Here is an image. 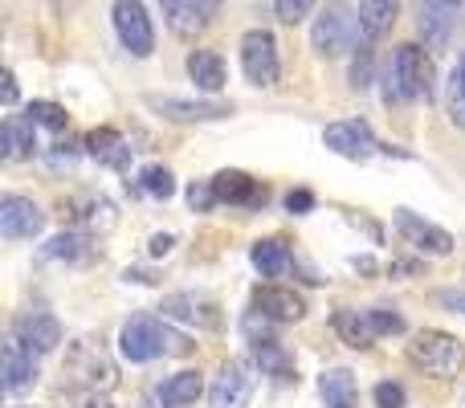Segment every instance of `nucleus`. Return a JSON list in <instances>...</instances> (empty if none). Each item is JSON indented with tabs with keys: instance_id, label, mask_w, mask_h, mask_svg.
Returning a JSON list of instances; mask_svg holds the SVG:
<instances>
[{
	"instance_id": "473e14b6",
	"label": "nucleus",
	"mask_w": 465,
	"mask_h": 408,
	"mask_svg": "<svg viewBox=\"0 0 465 408\" xmlns=\"http://www.w3.org/2000/svg\"><path fill=\"white\" fill-rule=\"evenodd\" d=\"M188 204H193L196 213H204V208L217 204V193H213V180H209V184H193V188H188Z\"/></svg>"
},
{
	"instance_id": "39448f33",
	"label": "nucleus",
	"mask_w": 465,
	"mask_h": 408,
	"mask_svg": "<svg viewBox=\"0 0 465 408\" xmlns=\"http://www.w3.org/2000/svg\"><path fill=\"white\" fill-rule=\"evenodd\" d=\"M241 70L262 90H270L278 82V41H273L270 29H249L241 37Z\"/></svg>"
},
{
	"instance_id": "0eeeda50",
	"label": "nucleus",
	"mask_w": 465,
	"mask_h": 408,
	"mask_svg": "<svg viewBox=\"0 0 465 408\" xmlns=\"http://www.w3.org/2000/svg\"><path fill=\"white\" fill-rule=\"evenodd\" d=\"M392 221H396V229H401V237L409 241L412 249H420V254H433V257L453 254V237L441 229V224L425 221V216L409 213V208H396Z\"/></svg>"
},
{
	"instance_id": "bb28decb",
	"label": "nucleus",
	"mask_w": 465,
	"mask_h": 408,
	"mask_svg": "<svg viewBox=\"0 0 465 408\" xmlns=\"http://www.w3.org/2000/svg\"><path fill=\"white\" fill-rule=\"evenodd\" d=\"M139 184H143V193L155 196V201H168V196L176 193V176H172L163 164H147V168L139 172Z\"/></svg>"
},
{
	"instance_id": "6e6552de",
	"label": "nucleus",
	"mask_w": 465,
	"mask_h": 408,
	"mask_svg": "<svg viewBox=\"0 0 465 408\" xmlns=\"http://www.w3.org/2000/svg\"><path fill=\"white\" fill-rule=\"evenodd\" d=\"M322 144L335 155H343V160H371V152H376V135H371V127L363 119L331 123V127L322 131Z\"/></svg>"
},
{
	"instance_id": "72a5a7b5",
	"label": "nucleus",
	"mask_w": 465,
	"mask_h": 408,
	"mask_svg": "<svg viewBox=\"0 0 465 408\" xmlns=\"http://www.w3.org/2000/svg\"><path fill=\"white\" fill-rule=\"evenodd\" d=\"M437 306L453 314H465V290H437Z\"/></svg>"
},
{
	"instance_id": "423d86ee",
	"label": "nucleus",
	"mask_w": 465,
	"mask_h": 408,
	"mask_svg": "<svg viewBox=\"0 0 465 408\" xmlns=\"http://www.w3.org/2000/svg\"><path fill=\"white\" fill-rule=\"evenodd\" d=\"M355 29H360V16H351L343 5H327L319 13V21H314L311 41H314V49H319L322 57H339L347 45H351Z\"/></svg>"
},
{
	"instance_id": "4c0bfd02",
	"label": "nucleus",
	"mask_w": 465,
	"mask_h": 408,
	"mask_svg": "<svg viewBox=\"0 0 465 408\" xmlns=\"http://www.w3.org/2000/svg\"><path fill=\"white\" fill-rule=\"evenodd\" d=\"M5 103L8 106L16 103V78H13V70H5Z\"/></svg>"
},
{
	"instance_id": "4468645a",
	"label": "nucleus",
	"mask_w": 465,
	"mask_h": 408,
	"mask_svg": "<svg viewBox=\"0 0 465 408\" xmlns=\"http://www.w3.org/2000/svg\"><path fill=\"white\" fill-rule=\"evenodd\" d=\"M253 314L257 319H270V323H298L306 314L302 294L286 286H257L253 290Z\"/></svg>"
},
{
	"instance_id": "f3484780",
	"label": "nucleus",
	"mask_w": 465,
	"mask_h": 408,
	"mask_svg": "<svg viewBox=\"0 0 465 408\" xmlns=\"http://www.w3.org/2000/svg\"><path fill=\"white\" fill-rule=\"evenodd\" d=\"M213 193H217V201H229V204H262L265 201V188H257V180L237 168L217 172V176H213Z\"/></svg>"
},
{
	"instance_id": "a878e982",
	"label": "nucleus",
	"mask_w": 465,
	"mask_h": 408,
	"mask_svg": "<svg viewBox=\"0 0 465 408\" xmlns=\"http://www.w3.org/2000/svg\"><path fill=\"white\" fill-rule=\"evenodd\" d=\"M253 355H257V363H262V372H270V376H278V380H298V376H294V360H290V355L282 352L273 339H257V343H253Z\"/></svg>"
},
{
	"instance_id": "2f4dec72",
	"label": "nucleus",
	"mask_w": 465,
	"mask_h": 408,
	"mask_svg": "<svg viewBox=\"0 0 465 408\" xmlns=\"http://www.w3.org/2000/svg\"><path fill=\"white\" fill-rule=\"evenodd\" d=\"M371 401H376L380 408H404V388L401 384H376L371 388Z\"/></svg>"
},
{
	"instance_id": "cd10ccee",
	"label": "nucleus",
	"mask_w": 465,
	"mask_h": 408,
	"mask_svg": "<svg viewBox=\"0 0 465 408\" xmlns=\"http://www.w3.org/2000/svg\"><path fill=\"white\" fill-rule=\"evenodd\" d=\"M90 144V155H98V160H106V164H127V147H123V139H119V131H94V135L86 139Z\"/></svg>"
},
{
	"instance_id": "ddd939ff",
	"label": "nucleus",
	"mask_w": 465,
	"mask_h": 408,
	"mask_svg": "<svg viewBox=\"0 0 465 408\" xmlns=\"http://www.w3.org/2000/svg\"><path fill=\"white\" fill-rule=\"evenodd\" d=\"M13 339L16 343H25L33 355H49L57 352V343H62V323L54 319V314H21V319L13 323Z\"/></svg>"
},
{
	"instance_id": "5701e85b",
	"label": "nucleus",
	"mask_w": 465,
	"mask_h": 408,
	"mask_svg": "<svg viewBox=\"0 0 465 408\" xmlns=\"http://www.w3.org/2000/svg\"><path fill=\"white\" fill-rule=\"evenodd\" d=\"M319 393H322V401H327V408H355L360 404V388H355V376L347 368L322 372Z\"/></svg>"
},
{
	"instance_id": "7ed1b4c3",
	"label": "nucleus",
	"mask_w": 465,
	"mask_h": 408,
	"mask_svg": "<svg viewBox=\"0 0 465 408\" xmlns=\"http://www.w3.org/2000/svg\"><path fill=\"white\" fill-rule=\"evenodd\" d=\"M388 103H412L429 90V57L420 45H401L388 62Z\"/></svg>"
},
{
	"instance_id": "ea45409f",
	"label": "nucleus",
	"mask_w": 465,
	"mask_h": 408,
	"mask_svg": "<svg viewBox=\"0 0 465 408\" xmlns=\"http://www.w3.org/2000/svg\"><path fill=\"white\" fill-rule=\"evenodd\" d=\"M90 408H114L111 401H90Z\"/></svg>"
},
{
	"instance_id": "c85d7f7f",
	"label": "nucleus",
	"mask_w": 465,
	"mask_h": 408,
	"mask_svg": "<svg viewBox=\"0 0 465 408\" xmlns=\"http://www.w3.org/2000/svg\"><path fill=\"white\" fill-rule=\"evenodd\" d=\"M86 254H90V245L82 233H57L45 245V257H65V262H82Z\"/></svg>"
},
{
	"instance_id": "9d476101",
	"label": "nucleus",
	"mask_w": 465,
	"mask_h": 408,
	"mask_svg": "<svg viewBox=\"0 0 465 408\" xmlns=\"http://www.w3.org/2000/svg\"><path fill=\"white\" fill-rule=\"evenodd\" d=\"M253 396V368L245 360H229L221 368V376L209 388V404L213 408H245Z\"/></svg>"
},
{
	"instance_id": "9b49d317",
	"label": "nucleus",
	"mask_w": 465,
	"mask_h": 408,
	"mask_svg": "<svg viewBox=\"0 0 465 408\" xmlns=\"http://www.w3.org/2000/svg\"><path fill=\"white\" fill-rule=\"evenodd\" d=\"M45 229V213L29 196H5L0 201V233L5 241H29Z\"/></svg>"
},
{
	"instance_id": "a211bd4d",
	"label": "nucleus",
	"mask_w": 465,
	"mask_h": 408,
	"mask_svg": "<svg viewBox=\"0 0 465 408\" xmlns=\"http://www.w3.org/2000/svg\"><path fill=\"white\" fill-rule=\"evenodd\" d=\"M33 380H37V355H33L25 343L8 339L5 343V388L8 393H25Z\"/></svg>"
},
{
	"instance_id": "4be33fe9",
	"label": "nucleus",
	"mask_w": 465,
	"mask_h": 408,
	"mask_svg": "<svg viewBox=\"0 0 465 408\" xmlns=\"http://www.w3.org/2000/svg\"><path fill=\"white\" fill-rule=\"evenodd\" d=\"M396 13H401V0H360V33L368 41L384 37L396 25Z\"/></svg>"
},
{
	"instance_id": "c756f323",
	"label": "nucleus",
	"mask_w": 465,
	"mask_h": 408,
	"mask_svg": "<svg viewBox=\"0 0 465 408\" xmlns=\"http://www.w3.org/2000/svg\"><path fill=\"white\" fill-rule=\"evenodd\" d=\"M29 119L37 123V127H49V131H62L65 123H70L57 103H29Z\"/></svg>"
},
{
	"instance_id": "dca6fc26",
	"label": "nucleus",
	"mask_w": 465,
	"mask_h": 408,
	"mask_svg": "<svg viewBox=\"0 0 465 408\" xmlns=\"http://www.w3.org/2000/svg\"><path fill=\"white\" fill-rule=\"evenodd\" d=\"M163 319H180V323H196V327H221L217 303L196 294H172L163 298Z\"/></svg>"
},
{
	"instance_id": "393cba45",
	"label": "nucleus",
	"mask_w": 465,
	"mask_h": 408,
	"mask_svg": "<svg viewBox=\"0 0 465 408\" xmlns=\"http://www.w3.org/2000/svg\"><path fill=\"white\" fill-rule=\"evenodd\" d=\"M253 265L265 274V278H278V274L290 270V245L282 237H265L253 245Z\"/></svg>"
},
{
	"instance_id": "f704fd0d",
	"label": "nucleus",
	"mask_w": 465,
	"mask_h": 408,
	"mask_svg": "<svg viewBox=\"0 0 465 408\" xmlns=\"http://www.w3.org/2000/svg\"><path fill=\"white\" fill-rule=\"evenodd\" d=\"M286 208H290V213H311V208H314V196L306 193V188H294V193L286 196Z\"/></svg>"
},
{
	"instance_id": "f8f14e48",
	"label": "nucleus",
	"mask_w": 465,
	"mask_h": 408,
	"mask_svg": "<svg viewBox=\"0 0 465 408\" xmlns=\"http://www.w3.org/2000/svg\"><path fill=\"white\" fill-rule=\"evenodd\" d=\"M461 16H465V0H420V33L437 49L453 37Z\"/></svg>"
},
{
	"instance_id": "e433bc0d",
	"label": "nucleus",
	"mask_w": 465,
	"mask_h": 408,
	"mask_svg": "<svg viewBox=\"0 0 465 408\" xmlns=\"http://www.w3.org/2000/svg\"><path fill=\"white\" fill-rule=\"evenodd\" d=\"M160 5H163V16L176 25V16H180V8H184V0H160Z\"/></svg>"
},
{
	"instance_id": "c9c22d12",
	"label": "nucleus",
	"mask_w": 465,
	"mask_h": 408,
	"mask_svg": "<svg viewBox=\"0 0 465 408\" xmlns=\"http://www.w3.org/2000/svg\"><path fill=\"white\" fill-rule=\"evenodd\" d=\"M172 245H176V241H172L168 233H155V237H152V257H163V254H172Z\"/></svg>"
},
{
	"instance_id": "6ab92c4d",
	"label": "nucleus",
	"mask_w": 465,
	"mask_h": 408,
	"mask_svg": "<svg viewBox=\"0 0 465 408\" xmlns=\"http://www.w3.org/2000/svg\"><path fill=\"white\" fill-rule=\"evenodd\" d=\"M335 331L343 335L347 347H371L380 339V327H376V311H339L335 314Z\"/></svg>"
},
{
	"instance_id": "1a4fd4ad",
	"label": "nucleus",
	"mask_w": 465,
	"mask_h": 408,
	"mask_svg": "<svg viewBox=\"0 0 465 408\" xmlns=\"http://www.w3.org/2000/svg\"><path fill=\"white\" fill-rule=\"evenodd\" d=\"M65 368L74 372V380H78V384H90V388H111L114 380H119V376H114V363L106 360V352L98 343H86V339L70 347Z\"/></svg>"
},
{
	"instance_id": "20e7f679",
	"label": "nucleus",
	"mask_w": 465,
	"mask_h": 408,
	"mask_svg": "<svg viewBox=\"0 0 465 408\" xmlns=\"http://www.w3.org/2000/svg\"><path fill=\"white\" fill-rule=\"evenodd\" d=\"M111 21H114V33H119L123 49L131 57H152L155 54V29H152V16L139 0H119L111 8Z\"/></svg>"
},
{
	"instance_id": "58836bf2",
	"label": "nucleus",
	"mask_w": 465,
	"mask_h": 408,
	"mask_svg": "<svg viewBox=\"0 0 465 408\" xmlns=\"http://www.w3.org/2000/svg\"><path fill=\"white\" fill-rule=\"evenodd\" d=\"M453 78H458L461 86H465V57H461V65H458V74H453Z\"/></svg>"
},
{
	"instance_id": "7c9ffc66",
	"label": "nucleus",
	"mask_w": 465,
	"mask_h": 408,
	"mask_svg": "<svg viewBox=\"0 0 465 408\" xmlns=\"http://www.w3.org/2000/svg\"><path fill=\"white\" fill-rule=\"evenodd\" d=\"M273 13L282 25H298L314 13V0H273Z\"/></svg>"
},
{
	"instance_id": "412c9836",
	"label": "nucleus",
	"mask_w": 465,
	"mask_h": 408,
	"mask_svg": "<svg viewBox=\"0 0 465 408\" xmlns=\"http://www.w3.org/2000/svg\"><path fill=\"white\" fill-rule=\"evenodd\" d=\"M188 78H193L204 95H217V90L225 86V62H221V54H213V49H193V54H188Z\"/></svg>"
},
{
	"instance_id": "b1692460",
	"label": "nucleus",
	"mask_w": 465,
	"mask_h": 408,
	"mask_svg": "<svg viewBox=\"0 0 465 408\" xmlns=\"http://www.w3.org/2000/svg\"><path fill=\"white\" fill-rule=\"evenodd\" d=\"M201 393H204L201 372H176V376L160 388V404L163 408H184V404L201 401Z\"/></svg>"
},
{
	"instance_id": "2eb2a0df",
	"label": "nucleus",
	"mask_w": 465,
	"mask_h": 408,
	"mask_svg": "<svg viewBox=\"0 0 465 408\" xmlns=\"http://www.w3.org/2000/svg\"><path fill=\"white\" fill-rule=\"evenodd\" d=\"M147 106L152 111H160L163 119L172 123H209V119H225L232 114L229 103H201V98H160V95H147Z\"/></svg>"
},
{
	"instance_id": "aec40b11",
	"label": "nucleus",
	"mask_w": 465,
	"mask_h": 408,
	"mask_svg": "<svg viewBox=\"0 0 465 408\" xmlns=\"http://www.w3.org/2000/svg\"><path fill=\"white\" fill-rule=\"evenodd\" d=\"M37 123L29 114H8L5 119V131H0V144H5V155L8 160H29L37 152Z\"/></svg>"
},
{
	"instance_id": "f257e3e1",
	"label": "nucleus",
	"mask_w": 465,
	"mask_h": 408,
	"mask_svg": "<svg viewBox=\"0 0 465 408\" xmlns=\"http://www.w3.org/2000/svg\"><path fill=\"white\" fill-rule=\"evenodd\" d=\"M188 347L193 343H188L180 331H172L163 319H155V314H135V319H127V327H123V335H119V352L127 355L131 363H147V360H155V355H184Z\"/></svg>"
},
{
	"instance_id": "f03ea898",
	"label": "nucleus",
	"mask_w": 465,
	"mask_h": 408,
	"mask_svg": "<svg viewBox=\"0 0 465 408\" xmlns=\"http://www.w3.org/2000/svg\"><path fill=\"white\" fill-rule=\"evenodd\" d=\"M409 360L417 363L420 372H429V376L453 380L465 368V347L450 331H417L409 343Z\"/></svg>"
}]
</instances>
